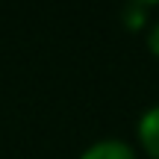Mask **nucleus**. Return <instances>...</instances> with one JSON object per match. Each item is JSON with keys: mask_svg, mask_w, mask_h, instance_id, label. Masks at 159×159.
Returning a JSON list of instances; mask_svg holds the SVG:
<instances>
[{"mask_svg": "<svg viewBox=\"0 0 159 159\" xmlns=\"http://www.w3.org/2000/svg\"><path fill=\"white\" fill-rule=\"evenodd\" d=\"M136 133H139V142H142L144 153L150 159H159V103H153V106H148L142 112Z\"/></svg>", "mask_w": 159, "mask_h": 159, "instance_id": "1", "label": "nucleus"}, {"mask_svg": "<svg viewBox=\"0 0 159 159\" xmlns=\"http://www.w3.org/2000/svg\"><path fill=\"white\" fill-rule=\"evenodd\" d=\"M80 159H139L130 142L124 139H97L80 153Z\"/></svg>", "mask_w": 159, "mask_h": 159, "instance_id": "2", "label": "nucleus"}, {"mask_svg": "<svg viewBox=\"0 0 159 159\" xmlns=\"http://www.w3.org/2000/svg\"><path fill=\"white\" fill-rule=\"evenodd\" d=\"M148 47H150L153 56H159V21H153L148 27Z\"/></svg>", "mask_w": 159, "mask_h": 159, "instance_id": "3", "label": "nucleus"}]
</instances>
